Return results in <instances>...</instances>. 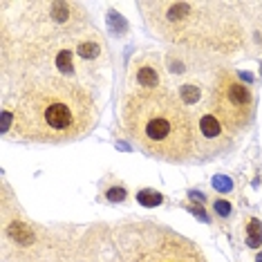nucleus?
<instances>
[{
	"mask_svg": "<svg viewBox=\"0 0 262 262\" xmlns=\"http://www.w3.org/2000/svg\"><path fill=\"white\" fill-rule=\"evenodd\" d=\"M11 112L14 137L38 144L81 139L97 123V108L90 92L63 76H45L27 83Z\"/></svg>",
	"mask_w": 262,
	"mask_h": 262,
	"instance_id": "1",
	"label": "nucleus"
},
{
	"mask_svg": "<svg viewBox=\"0 0 262 262\" xmlns=\"http://www.w3.org/2000/svg\"><path fill=\"white\" fill-rule=\"evenodd\" d=\"M121 126L155 159L184 164L198 155V123L188 108L166 88H135L121 103Z\"/></svg>",
	"mask_w": 262,
	"mask_h": 262,
	"instance_id": "2",
	"label": "nucleus"
},
{
	"mask_svg": "<svg viewBox=\"0 0 262 262\" xmlns=\"http://www.w3.org/2000/svg\"><path fill=\"white\" fill-rule=\"evenodd\" d=\"M231 3H141L148 25L168 43L195 52L231 54L240 47L242 27Z\"/></svg>",
	"mask_w": 262,
	"mask_h": 262,
	"instance_id": "3",
	"label": "nucleus"
},
{
	"mask_svg": "<svg viewBox=\"0 0 262 262\" xmlns=\"http://www.w3.org/2000/svg\"><path fill=\"white\" fill-rule=\"evenodd\" d=\"M208 108L211 115L217 117V121L229 133H240L247 126H251L255 115V97L253 90L237 76L233 70L220 68L208 94Z\"/></svg>",
	"mask_w": 262,
	"mask_h": 262,
	"instance_id": "4",
	"label": "nucleus"
},
{
	"mask_svg": "<svg viewBox=\"0 0 262 262\" xmlns=\"http://www.w3.org/2000/svg\"><path fill=\"white\" fill-rule=\"evenodd\" d=\"M195 133H198V155L202 159H211L213 155L224 152L226 148H231V141H233V133H229L211 112L198 119Z\"/></svg>",
	"mask_w": 262,
	"mask_h": 262,
	"instance_id": "5",
	"label": "nucleus"
},
{
	"mask_svg": "<svg viewBox=\"0 0 262 262\" xmlns=\"http://www.w3.org/2000/svg\"><path fill=\"white\" fill-rule=\"evenodd\" d=\"M130 74H133V83H135V85L137 88H144V90H157V88H164V83H166L164 68L159 65V61L152 54L135 58Z\"/></svg>",
	"mask_w": 262,
	"mask_h": 262,
	"instance_id": "6",
	"label": "nucleus"
},
{
	"mask_svg": "<svg viewBox=\"0 0 262 262\" xmlns=\"http://www.w3.org/2000/svg\"><path fill=\"white\" fill-rule=\"evenodd\" d=\"M247 244L251 249L262 247V222L258 217H249L247 220Z\"/></svg>",
	"mask_w": 262,
	"mask_h": 262,
	"instance_id": "7",
	"label": "nucleus"
},
{
	"mask_svg": "<svg viewBox=\"0 0 262 262\" xmlns=\"http://www.w3.org/2000/svg\"><path fill=\"white\" fill-rule=\"evenodd\" d=\"M202 97V88L200 83L190 81V83H184V85H180V101L184 105H195Z\"/></svg>",
	"mask_w": 262,
	"mask_h": 262,
	"instance_id": "8",
	"label": "nucleus"
},
{
	"mask_svg": "<svg viewBox=\"0 0 262 262\" xmlns=\"http://www.w3.org/2000/svg\"><path fill=\"white\" fill-rule=\"evenodd\" d=\"M137 202H139L141 206H148V208H155L159 206L164 202V195L159 193V190H152V188H144L137 193Z\"/></svg>",
	"mask_w": 262,
	"mask_h": 262,
	"instance_id": "9",
	"label": "nucleus"
},
{
	"mask_svg": "<svg viewBox=\"0 0 262 262\" xmlns=\"http://www.w3.org/2000/svg\"><path fill=\"white\" fill-rule=\"evenodd\" d=\"M54 63H56V68L61 70L63 74H72V70H74V52L65 47V50H61L56 54Z\"/></svg>",
	"mask_w": 262,
	"mask_h": 262,
	"instance_id": "10",
	"label": "nucleus"
},
{
	"mask_svg": "<svg viewBox=\"0 0 262 262\" xmlns=\"http://www.w3.org/2000/svg\"><path fill=\"white\" fill-rule=\"evenodd\" d=\"M76 52H79L81 58H85V61H92V58H97L101 52V45L97 43V40H81L79 47H76Z\"/></svg>",
	"mask_w": 262,
	"mask_h": 262,
	"instance_id": "11",
	"label": "nucleus"
},
{
	"mask_svg": "<svg viewBox=\"0 0 262 262\" xmlns=\"http://www.w3.org/2000/svg\"><path fill=\"white\" fill-rule=\"evenodd\" d=\"M128 198V190L126 186H110V188H105V200L108 202H123Z\"/></svg>",
	"mask_w": 262,
	"mask_h": 262,
	"instance_id": "12",
	"label": "nucleus"
},
{
	"mask_svg": "<svg viewBox=\"0 0 262 262\" xmlns=\"http://www.w3.org/2000/svg\"><path fill=\"white\" fill-rule=\"evenodd\" d=\"M213 188L220 190V193H231L233 182H231V177H226V175H215L213 177Z\"/></svg>",
	"mask_w": 262,
	"mask_h": 262,
	"instance_id": "13",
	"label": "nucleus"
},
{
	"mask_svg": "<svg viewBox=\"0 0 262 262\" xmlns=\"http://www.w3.org/2000/svg\"><path fill=\"white\" fill-rule=\"evenodd\" d=\"M213 211H215L220 217H229L231 213H233V206H231V202H226V200H215L213 202Z\"/></svg>",
	"mask_w": 262,
	"mask_h": 262,
	"instance_id": "14",
	"label": "nucleus"
},
{
	"mask_svg": "<svg viewBox=\"0 0 262 262\" xmlns=\"http://www.w3.org/2000/svg\"><path fill=\"white\" fill-rule=\"evenodd\" d=\"M117 16H119V14H115V11H110V20L115 23V27L119 29V32H126V29H128V25H126V23H121V20H119Z\"/></svg>",
	"mask_w": 262,
	"mask_h": 262,
	"instance_id": "15",
	"label": "nucleus"
},
{
	"mask_svg": "<svg viewBox=\"0 0 262 262\" xmlns=\"http://www.w3.org/2000/svg\"><path fill=\"white\" fill-rule=\"evenodd\" d=\"M255 262H262V253H258V258H255Z\"/></svg>",
	"mask_w": 262,
	"mask_h": 262,
	"instance_id": "16",
	"label": "nucleus"
}]
</instances>
